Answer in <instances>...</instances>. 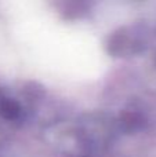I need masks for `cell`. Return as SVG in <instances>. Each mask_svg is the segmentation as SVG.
<instances>
[{"mask_svg": "<svg viewBox=\"0 0 156 157\" xmlns=\"http://www.w3.org/2000/svg\"><path fill=\"white\" fill-rule=\"evenodd\" d=\"M19 105L15 101L10 99V98L0 97V116L3 119L7 120H14L18 117L19 114Z\"/></svg>", "mask_w": 156, "mask_h": 157, "instance_id": "cell-1", "label": "cell"}]
</instances>
